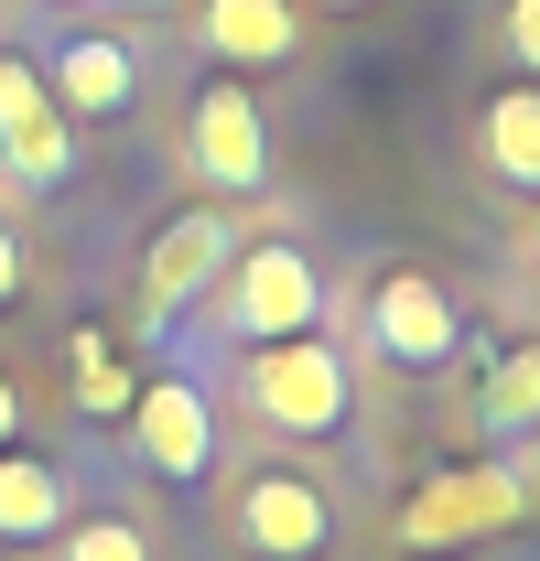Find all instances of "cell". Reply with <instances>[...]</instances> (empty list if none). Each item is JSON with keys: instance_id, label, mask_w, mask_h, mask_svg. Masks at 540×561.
<instances>
[{"instance_id": "cell-2", "label": "cell", "mask_w": 540, "mask_h": 561, "mask_svg": "<svg viewBox=\"0 0 540 561\" xmlns=\"http://www.w3.org/2000/svg\"><path fill=\"white\" fill-rule=\"evenodd\" d=\"M540 507V454H508V465H443L401 496V551H465V540H497Z\"/></svg>"}, {"instance_id": "cell-20", "label": "cell", "mask_w": 540, "mask_h": 561, "mask_svg": "<svg viewBox=\"0 0 540 561\" xmlns=\"http://www.w3.org/2000/svg\"><path fill=\"white\" fill-rule=\"evenodd\" d=\"M325 11H368V0H325Z\"/></svg>"}, {"instance_id": "cell-19", "label": "cell", "mask_w": 540, "mask_h": 561, "mask_svg": "<svg viewBox=\"0 0 540 561\" xmlns=\"http://www.w3.org/2000/svg\"><path fill=\"white\" fill-rule=\"evenodd\" d=\"M0 443H22V378L0 367Z\"/></svg>"}, {"instance_id": "cell-5", "label": "cell", "mask_w": 540, "mask_h": 561, "mask_svg": "<svg viewBox=\"0 0 540 561\" xmlns=\"http://www.w3.org/2000/svg\"><path fill=\"white\" fill-rule=\"evenodd\" d=\"M184 151H195V184H216V195H260V184H270V119H260V98H249V76L216 66L195 87Z\"/></svg>"}, {"instance_id": "cell-15", "label": "cell", "mask_w": 540, "mask_h": 561, "mask_svg": "<svg viewBox=\"0 0 540 561\" xmlns=\"http://www.w3.org/2000/svg\"><path fill=\"white\" fill-rule=\"evenodd\" d=\"M66 356H76V411H87V421H131L140 378L120 367V346H109V335H76Z\"/></svg>"}, {"instance_id": "cell-8", "label": "cell", "mask_w": 540, "mask_h": 561, "mask_svg": "<svg viewBox=\"0 0 540 561\" xmlns=\"http://www.w3.org/2000/svg\"><path fill=\"white\" fill-rule=\"evenodd\" d=\"M0 162H11L22 195H55L76 173V119L55 108L44 66H22V55H0Z\"/></svg>"}, {"instance_id": "cell-7", "label": "cell", "mask_w": 540, "mask_h": 561, "mask_svg": "<svg viewBox=\"0 0 540 561\" xmlns=\"http://www.w3.org/2000/svg\"><path fill=\"white\" fill-rule=\"evenodd\" d=\"M227 260H238V227H227L216 206H184L173 227H151V260H140V335L184 324V302H205Z\"/></svg>"}, {"instance_id": "cell-17", "label": "cell", "mask_w": 540, "mask_h": 561, "mask_svg": "<svg viewBox=\"0 0 540 561\" xmlns=\"http://www.w3.org/2000/svg\"><path fill=\"white\" fill-rule=\"evenodd\" d=\"M497 44H508V66L540 87V0H508V11H497Z\"/></svg>"}, {"instance_id": "cell-9", "label": "cell", "mask_w": 540, "mask_h": 561, "mask_svg": "<svg viewBox=\"0 0 540 561\" xmlns=\"http://www.w3.org/2000/svg\"><path fill=\"white\" fill-rule=\"evenodd\" d=\"M131 432H140V465H151V476H173V486H195L205 465H216V411H205L195 378H140Z\"/></svg>"}, {"instance_id": "cell-16", "label": "cell", "mask_w": 540, "mask_h": 561, "mask_svg": "<svg viewBox=\"0 0 540 561\" xmlns=\"http://www.w3.org/2000/svg\"><path fill=\"white\" fill-rule=\"evenodd\" d=\"M55 540H66V561H151L140 518H66Z\"/></svg>"}, {"instance_id": "cell-1", "label": "cell", "mask_w": 540, "mask_h": 561, "mask_svg": "<svg viewBox=\"0 0 540 561\" xmlns=\"http://www.w3.org/2000/svg\"><path fill=\"white\" fill-rule=\"evenodd\" d=\"M238 400L281 432V443H336L346 411H357V367H346V346L314 324V335H281V346H249V367H238Z\"/></svg>"}, {"instance_id": "cell-4", "label": "cell", "mask_w": 540, "mask_h": 561, "mask_svg": "<svg viewBox=\"0 0 540 561\" xmlns=\"http://www.w3.org/2000/svg\"><path fill=\"white\" fill-rule=\"evenodd\" d=\"M368 346L390 356V367H410V378H432V367L465 356V313H454V291L432 271L390 260V271L368 280Z\"/></svg>"}, {"instance_id": "cell-12", "label": "cell", "mask_w": 540, "mask_h": 561, "mask_svg": "<svg viewBox=\"0 0 540 561\" xmlns=\"http://www.w3.org/2000/svg\"><path fill=\"white\" fill-rule=\"evenodd\" d=\"M475 151H486V173H497L508 195H540V87L530 76H508V87L475 108Z\"/></svg>"}, {"instance_id": "cell-3", "label": "cell", "mask_w": 540, "mask_h": 561, "mask_svg": "<svg viewBox=\"0 0 540 561\" xmlns=\"http://www.w3.org/2000/svg\"><path fill=\"white\" fill-rule=\"evenodd\" d=\"M216 324H227L238 346L314 335V324H325V271H314V249H292V238H260V249H238V260L216 271Z\"/></svg>"}, {"instance_id": "cell-6", "label": "cell", "mask_w": 540, "mask_h": 561, "mask_svg": "<svg viewBox=\"0 0 540 561\" xmlns=\"http://www.w3.org/2000/svg\"><path fill=\"white\" fill-rule=\"evenodd\" d=\"M227 529H238L249 561H325L336 551V496L314 476H292V465H260L238 486V507H227Z\"/></svg>"}, {"instance_id": "cell-13", "label": "cell", "mask_w": 540, "mask_h": 561, "mask_svg": "<svg viewBox=\"0 0 540 561\" xmlns=\"http://www.w3.org/2000/svg\"><path fill=\"white\" fill-rule=\"evenodd\" d=\"M66 529V476L22 443H0V540H55Z\"/></svg>"}, {"instance_id": "cell-14", "label": "cell", "mask_w": 540, "mask_h": 561, "mask_svg": "<svg viewBox=\"0 0 540 561\" xmlns=\"http://www.w3.org/2000/svg\"><path fill=\"white\" fill-rule=\"evenodd\" d=\"M475 421L497 432V443H519V432H540V346H508L486 378H475Z\"/></svg>"}, {"instance_id": "cell-11", "label": "cell", "mask_w": 540, "mask_h": 561, "mask_svg": "<svg viewBox=\"0 0 540 561\" xmlns=\"http://www.w3.org/2000/svg\"><path fill=\"white\" fill-rule=\"evenodd\" d=\"M44 87H55V108L66 119H120L140 98V55L120 33H66L55 55H44Z\"/></svg>"}, {"instance_id": "cell-10", "label": "cell", "mask_w": 540, "mask_h": 561, "mask_svg": "<svg viewBox=\"0 0 540 561\" xmlns=\"http://www.w3.org/2000/svg\"><path fill=\"white\" fill-rule=\"evenodd\" d=\"M195 44L227 76H281L292 55H303V11H292V0H205Z\"/></svg>"}, {"instance_id": "cell-18", "label": "cell", "mask_w": 540, "mask_h": 561, "mask_svg": "<svg viewBox=\"0 0 540 561\" xmlns=\"http://www.w3.org/2000/svg\"><path fill=\"white\" fill-rule=\"evenodd\" d=\"M22 280H33V260H22V227L0 216V302H22Z\"/></svg>"}]
</instances>
